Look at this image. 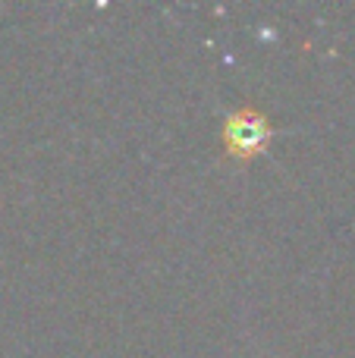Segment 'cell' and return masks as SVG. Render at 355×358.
<instances>
[{"label": "cell", "instance_id": "1", "mask_svg": "<svg viewBox=\"0 0 355 358\" xmlns=\"http://www.w3.org/2000/svg\"><path fill=\"white\" fill-rule=\"evenodd\" d=\"M270 123L258 110H239L224 123V145L233 157H252L268 145Z\"/></svg>", "mask_w": 355, "mask_h": 358}]
</instances>
